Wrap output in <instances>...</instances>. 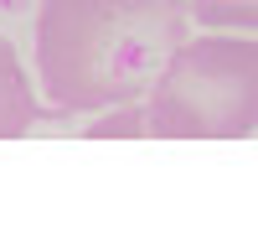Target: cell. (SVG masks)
<instances>
[{"mask_svg":"<svg viewBox=\"0 0 258 233\" xmlns=\"http://www.w3.org/2000/svg\"><path fill=\"white\" fill-rule=\"evenodd\" d=\"M191 36L181 0H41L36 83L62 114H98L155 88Z\"/></svg>","mask_w":258,"mask_h":233,"instance_id":"cell-1","label":"cell"},{"mask_svg":"<svg viewBox=\"0 0 258 233\" xmlns=\"http://www.w3.org/2000/svg\"><path fill=\"white\" fill-rule=\"evenodd\" d=\"M155 140L258 135V36H186L145 94Z\"/></svg>","mask_w":258,"mask_h":233,"instance_id":"cell-2","label":"cell"},{"mask_svg":"<svg viewBox=\"0 0 258 233\" xmlns=\"http://www.w3.org/2000/svg\"><path fill=\"white\" fill-rule=\"evenodd\" d=\"M36 119H41L36 83L21 62V52L11 47V36H0V140H21Z\"/></svg>","mask_w":258,"mask_h":233,"instance_id":"cell-3","label":"cell"},{"mask_svg":"<svg viewBox=\"0 0 258 233\" xmlns=\"http://www.w3.org/2000/svg\"><path fill=\"white\" fill-rule=\"evenodd\" d=\"M181 11L207 31H258V0H181Z\"/></svg>","mask_w":258,"mask_h":233,"instance_id":"cell-4","label":"cell"},{"mask_svg":"<svg viewBox=\"0 0 258 233\" xmlns=\"http://www.w3.org/2000/svg\"><path fill=\"white\" fill-rule=\"evenodd\" d=\"M150 109L145 99L135 104H114V109H98V119L83 130V140H150Z\"/></svg>","mask_w":258,"mask_h":233,"instance_id":"cell-5","label":"cell"}]
</instances>
